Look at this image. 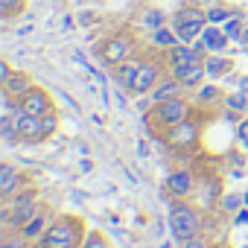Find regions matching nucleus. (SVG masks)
<instances>
[{
    "mask_svg": "<svg viewBox=\"0 0 248 248\" xmlns=\"http://www.w3.org/2000/svg\"><path fill=\"white\" fill-rule=\"evenodd\" d=\"M38 242H41V248H82V242H85L82 219L79 216H59L44 231V236Z\"/></svg>",
    "mask_w": 248,
    "mask_h": 248,
    "instance_id": "1",
    "label": "nucleus"
},
{
    "mask_svg": "<svg viewBox=\"0 0 248 248\" xmlns=\"http://www.w3.org/2000/svg\"><path fill=\"white\" fill-rule=\"evenodd\" d=\"M12 117H15V126H18L21 140H27V143H41V140L53 138L56 129H59V117H56V114L32 117V114L21 111L18 105H12Z\"/></svg>",
    "mask_w": 248,
    "mask_h": 248,
    "instance_id": "2",
    "label": "nucleus"
},
{
    "mask_svg": "<svg viewBox=\"0 0 248 248\" xmlns=\"http://www.w3.org/2000/svg\"><path fill=\"white\" fill-rule=\"evenodd\" d=\"M207 24H210V21H207V9H202L196 0H193V3H187V6H181V9L172 15V30L178 32V38H181L184 44H193V41L204 32Z\"/></svg>",
    "mask_w": 248,
    "mask_h": 248,
    "instance_id": "3",
    "label": "nucleus"
},
{
    "mask_svg": "<svg viewBox=\"0 0 248 248\" xmlns=\"http://www.w3.org/2000/svg\"><path fill=\"white\" fill-rule=\"evenodd\" d=\"M202 225H204L202 210L196 204H190V202H181V204H175L170 210V231H172V236L178 242H187L190 236L202 233Z\"/></svg>",
    "mask_w": 248,
    "mask_h": 248,
    "instance_id": "4",
    "label": "nucleus"
},
{
    "mask_svg": "<svg viewBox=\"0 0 248 248\" xmlns=\"http://www.w3.org/2000/svg\"><path fill=\"white\" fill-rule=\"evenodd\" d=\"M132 56H135V38H132L129 32H114V35H108V38L99 44V59H102L105 64H111V67L129 62Z\"/></svg>",
    "mask_w": 248,
    "mask_h": 248,
    "instance_id": "5",
    "label": "nucleus"
},
{
    "mask_svg": "<svg viewBox=\"0 0 248 248\" xmlns=\"http://www.w3.org/2000/svg\"><path fill=\"white\" fill-rule=\"evenodd\" d=\"M190 102L175 96V99H164V102H155V120L164 123V126H178V123L190 120Z\"/></svg>",
    "mask_w": 248,
    "mask_h": 248,
    "instance_id": "6",
    "label": "nucleus"
},
{
    "mask_svg": "<svg viewBox=\"0 0 248 248\" xmlns=\"http://www.w3.org/2000/svg\"><path fill=\"white\" fill-rule=\"evenodd\" d=\"M15 105L21 108V111H27V114H32V117H47V114H56L53 111V99H50V93L44 91V88H30L21 99H15Z\"/></svg>",
    "mask_w": 248,
    "mask_h": 248,
    "instance_id": "7",
    "label": "nucleus"
},
{
    "mask_svg": "<svg viewBox=\"0 0 248 248\" xmlns=\"http://www.w3.org/2000/svg\"><path fill=\"white\" fill-rule=\"evenodd\" d=\"M167 143H170L172 149H178V152L193 149V146L199 143V126H196V123H190V120L178 123V126H170V132H167Z\"/></svg>",
    "mask_w": 248,
    "mask_h": 248,
    "instance_id": "8",
    "label": "nucleus"
},
{
    "mask_svg": "<svg viewBox=\"0 0 248 248\" xmlns=\"http://www.w3.org/2000/svg\"><path fill=\"white\" fill-rule=\"evenodd\" d=\"M161 82V64L155 59H140V67H138V76L132 82V91L135 93H152V88Z\"/></svg>",
    "mask_w": 248,
    "mask_h": 248,
    "instance_id": "9",
    "label": "nucleus"
},
{
    "mask_svg": "<svg viewBox=\"0 0 248 248\" xmlns=\"http://www.w3.org/2000/svg\"><path fill=\"white\" fill-rule=\"evenodd\" d=\"M199 56H202V50H199V47L178 41L175 47H170V50H167V64H170V70H178V67L196 64V62H199Z\"/></svg>",
    "mask_w": 248,
    "mask_h": 248,
    "instance_id": "10",
    "label": "nucleus"
},
{
    "mask_svg": "<svg viewBox=\"0 0 248 248\" xmlns=\"http://www.w3.org/2000/svg\"><path fill=\"white\" fill-rule=\"evenodd\" d=\"M35 216V193H30V196H21V199H15L12 202V216H9V228L12 231H21L30 219Z\"/></svg>",
    "mask_w": 248,
    "mask_h": 248,
    "instance_id": "11",
    "label": "nucleus"
},
{
    "mask_svg": "<svg viewBox=\"0 0 248 248\" xmlns=\"http://www.w3.org/2000/svg\"><path fill=\"white\" fill-rule=\"evenodd\" d=\"M193 190H196V178H193L190 170H178V172H172V175L167 178V193H172V196H178V199L190 196Z\"/></svg>",
    "mask_w": 248,
    "mask_h": 248,
    "instance_id": "12",
    "label": "nucleus"
},
{
    "mask_svg": "<svg viewBox=\"0 0 248 248\" xmlns=\"http://www.w3.org/2000/svg\"><path fill=\"white\" fill-rule=\"evenodd\" d=\"M30 88H32V76H30V73H24V70H18V73L12 70V76L3 82V93H6L9 99H21Z\"/></svg>",
    "mask_w": 248,
    "mask_h": 248,
    "instance_id": "13",
    "label": "nucleus"
},
{
    "mask_svg": "<svg viewBox=\"0 0 248 248\" xmlns=\"http://www.w3.org/2000/svg\"><path fill=\"white\" fill-rule=\"evenodd\" d=\"M172 76H175L184 88H196V85L207 76V70H204V64H202V62H196V64H187V67L172 70Z\"/></svg>",
    "mask_w": 248,
    "mask_h": 248,
    "instance_id": "14",
    "label": "nucleus"
},
{
    "mask_svg": "<svg viewBox=\"0 0 248 248\" xmlns=\"http://www.w3.org/2000/svg\"><path fill=\"white\" fill-rule=\"evenodd\" d=\"M21 184H24V178L18 175V170H15L12 164H3V167H0V196L9 199Z\"/></svg>",
    "mask_w": 248,
    "mask_h": 248,
    "instance_id": "15",
    "label": "nucleus"
},
{
    "mask_svg": "<svg viewBox=\"0 0 248 248\" xmlns=\"http://www.w3.org/2000/svg\"><path fill=\"white\" fill-rule=\"evenodd\" d=\"M181 91H184V85L172 76V79H164V82H158V85L152 88V99H155V102L175 99V96H181Z\"/></svg>",
    "mask_w": 248,
    "mask_h": 248,
    "instance_id": "16",
    "label": "nucleus"
},
{
    "mask_svg": "<svg viewBox=\"0 0 248 248\" xmlns=\"http://www.w3.org/2000/svg\"><path fill=\"white\" fill-rule=\"evenodd\" d=\"M44 231H47V213H44V210H35V216H32L18 233H21L24 239H41Z\"/></svg>",
    "mask_w": 248,
    "mask_h": 248,
    "instance_id": "17",
    "label": "nucleus"
},
{
    "mask_svg": "<svg viewBox=\"0 0 248 248\" xmlns=\"http://www.w3.org/2000/svg\"><path fill=\"white\" fill-rule=\"evenodd\" d=\"M202 44H204V50H210V53H222V50L228 47V35H225L222 30L204 27V32H202Z\"/></svg>",
    "mask_w": 248,
    "mask_h": 248,
    "instance_id": "18",
    "label": "nucleus"
},
{
    "mask_svg": "<svg viewBox=\"0 0 248 248\" xmlns=\"http://www.w3.org/2000/svg\"><path fill=\"white\" fill-rule=\"evenodd\" d=\"M231 67H233V62H231V59H222V56H210V59L204 62V70H207L210 79H219V76L231 73Z\"/></svg>",
    "mask_w": 248,
    "mask_h": 248,
    "instance_id": "19",
    "label": "nucleus"
},
{
    "mask_svg": "<svg viewBox=\"0 0 248 248\" xmlns=\"http://www.w3.org/2000/svg\"><path fill=\"white\" fill-rule=\"evenodd\" d=\"M138 67H140V59H129V62L117 64V79H120V85L132 88V82H135V76H138Z\"/></svg>",
    "mask_w": 248,
    "mask_h": 248,
    "instance_id": "20",
    "label": "nucleus"
},
{
    "mask_svg": "<svg viewBox=\"0 0 248 248\" xmlns=\"http://www.w3.org/2000/svg\"><path fill=\"white\" fill-rule=\"evenodd\" d=\"M152 41H155V47H161V50H170V47H175L181 38H178V32H175V30H167V27H161V30H155V32H152Z\"/></svg>",
    "mask_w": 248,
    "mask_h": 248,
    "instance_id": "21",
    "label": "nucleus"
},
{
    "mask_svg": "<svg viewBox=\"0 0 248 248\" xmlns=\"http://www.w3.org/2000/svg\"><path fill=\"white\" fill-rule=\"evenodd\" d=\"M0 132H3V140L6 143H15V140H21V135H18V126H15V117H12V108H9V114L0 120Z\"/></svg>",
    "mask_w": 248,
    "mask_h": 248,
    "instance_id": "22",
    "label": "nucleus"
},
{
    "mask_svg": "<svg viewBox=\"0 0 248 248\" xmlns=\"http://www.w3.org/2000/svg\"><path fill=\"white\" fill-rule=\"evenodd\" d=\"M233 12L228 9V6H219V3H213V6H207V21L210 24H222V21H228Z\"/></svg>",
    "mask_w": 248,
    "mask_h": 248,
    "instance_id": "23",
    "label": "nucleus"
},
{
    "mask_svg": "<svg viewBox=\"0 0 248 248\" xmlns=\"http://www.w3.org/2000/svg\"><path fill=\"white\" fill-rule=\"evenodd\" d=\"M143 24H149L152 30H161V27H167V15H164L161 9H149V12L143 15Z\"/></svg>",
    "mask_w": 248,
    "mask_h": 248,
    "instance_id": "24",
    "label": "nucleus"
},
{
    "mask_svg": "<svg viewBox=\"0 0 248 248\" xmlns=\"http://www.w3.org/2000/svg\"><path fill=\"white\" fill-rule=\"evenodd\" d=\"M24 6H27V0H0V12H3L6 18L15 15V12H21Z\"/></svg>",
    "mask_w": 248,
    "mask_h": 248,
    "instance_id": "25",
    "label": "nucleus"
},
{
    "mask_svg": "<svg viewBox=\"0 0 248 248\" xmlns=\"http://www.w3.org/2000/svg\"><path fill=\"white\" fill-rule=\"evenodd\" d=\"M82 248H108V239H105L102 233H96V231H93V233H88V236H85Z\"/></svg>",
    "mask_w": 248,
    "mask_h": 248,
    "instance_id": "26",
    "label": "nucleus"
},
{
    "mask_svg": "<svg viewBox=\"0 0 248 248\" xmlns=\"http://www.w3.org/2000/svg\"><path fill=\"white\" fill-rule=\"evenodd\" d=\"M239 32H242V21L231 15V18L225 21V35H228V38H239Z\"/></svg>",
    "mask_w": 248,
    "mask_h": 248,
    "instance_id": "27",
    "label": "nucleus"
},
{
    "mask_svg": "<svg viewBox=\"0 0 248 248\" xmlns=\"http://www.w3.org/2000/svg\"><path fill=\"white\" fill-rule=\"evenodd\" d=\"M242 202H245V196H236V193H233V196H231V193H228V196H222V207H225V210H231V213H233V210H239V204H242Z\"/></svg>",
    "mask_w": 248,
    "mask_h": 248,
    "instance_id": "28",
    "label": "nucleus"
},
{
    "mask_svg": "<svg viewBox=\"0 0 248 248\" xmlns=\"http://www.w3.org/2000/svg\"><path fill=\"white\" fill-rule=\"evenodd\" d=\"M184 248H213V245H210V236L196 233V236H190V239L184 242Z\"/></svg>",
    "mask_w": 248,
    "mask_h": 248,
    "instance_id": "29",
    "label": "nucleus"
},
{
    "mask_svg": "<svg viewBox=\"0 0 248 248\" xmlns=\"http://www.w3.org/2000/svg\"><path fill=\"white\" fill-rule=\"evenodd\" d=\"M219 96H222V91H219L216 85H207V88H202V93H199L202 102H213V99H219Z\"/></svg>",
    "mask_w": 248,
    "mask_h": 248,
    "instance_id": "30",
    "label": "nucleus"
},
{
    "mask_svg": "<svg viewBox=\"0 0 248 248\" xmlns=\"http://www.w3.org/2000/svg\"><path fill=\"white\" fill-rule=\"evenodd\" d=\"M236 138H239V143L248 149V120H242V123H239V129H236Z\"/></svg>",
    "mask_w": 248,
    "mask_h": 248,
    "instance_id": "31",
    "label": "nucleus"
},
{
    "mask_svg": "<svg viewBox=\"0 0 248 248\" xmlns=\"http://www.w3.org/2000/svg\"><path fill=\"white\" fill-rule=\"evenodd\" d=\"M9 76H12V67H9L6 62H0V85H3V82H6Z\"/></svg>",
    "mask_w": 248,
    "mask_h": 248,
    "instance_id": "32",
    "label": "nucleus"
},
{
    "mask_svg": "<svg viewBox=\"0 0 248 248\" xmlns=\"http://www.w3.org/2000/svg\"><path fill=\"white\" fill-rule=\"evenodd\" d=\"M236 225H248V210H239L236 213Z\"/></svg>",
    "mask_w": 248,
    "mask_h": 248,
    "instance_id": "33",
    "label": "nucleus"
},
{
    "mask_svg": "<svg viewBox=\"0 0 248 248\" xmlns=\"http://www.w3.org/2000/svg\"><path fill=\"white\" fill-rule=\"evenodd\" d=\"M236 41H239V44H248V27H242V32H239Z\"/></svg>",
    "mask_w": 248,
    "mask_h": 248,
    "instance_id": "34",
    "label": "nucleus"
},
{
    "mask_svg": "<svg viewBox=\"0 0 248 248\" xmlns=\"http://www.w3.org/2000/svg\"><path fill=\"white\" fill-rule=\"evenodd\" d=\"M196 3H204V6H213V3H216V0H196Z\"/></svg>",
    "mask_w": 248,
    "mask_h": 248,
    "instance_id": "35",
    "label": "nucleus"
},
{
    "mask_svg": "<svg viewBox=\"0 0 248 248\" xmlns=\"http://www.w3.org/2000/svg\"><path fill=\"white\" fill-rule=\"evenodd\" d=\"M245 204H248V193H245Z\"/></svg>",
    "mask_w": 248,
    "mask_h": 248,
    "instance_id": "36",
    "label": "nucleus"
},
{
    "mask_svg": "<svg viewBox=\"0 0 248 248\" xmlns=\"http://www.w3.org/2000/svg\"><path fill=\"white\" fill-rule=\"evenodd\" d=\"M219 248H225V245H219Z\"/></svg>",
    "mask_w": 248,
    "mask_h": 248,
    "instance_id": "37",
    "label": "nucleus"
}]
</instances>
